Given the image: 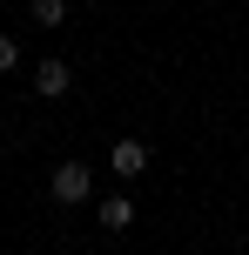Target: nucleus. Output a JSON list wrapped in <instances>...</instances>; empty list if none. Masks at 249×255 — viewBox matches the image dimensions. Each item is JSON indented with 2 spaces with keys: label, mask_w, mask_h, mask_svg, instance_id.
I'll list each match as a JSON object with an SVG mask.
<instances>
[{
  "label": "nucleus",
  "mask_w": 249,
  "mask_h": 255,
  "mask_svg": "<svg viewBox=\"0 0 249 255\" xmlns=\"http://www.w3.org/2000/svg\"><path fill=\"white\" fill-rule=\"evenodd\" d=\"M128 222H135V202H128V195H108V202H101V229H108V235H121Z\"/></svg>",
  "instance_id": "4"
},
{
  "label": "nucleus",
  "mask_w": 249,
  "mask_h": 255,
  "mask_svg": "<svg viewBox=\"0 0 249 255\" xmlns=\"http://www.w3.org/2000/svg\"><path fill=\"white\" fill-rule=\"evenodd\" d=\"M34 20L40 27H61L67 20V0H34Z\"/></svg>",
  "instance_id": "5"
},
{
  "label": "nucleus",
  "mask_w": 249,
  "mask_h": 255,
  "mask_svg": "<svg viewBox=\"0 0 249 255\" xmlns=\"http://www.w3.org/2000/svg\"><path fill=\"white\" fill-rule=\"evenodd\" d=\"M67 88H74V74H67V61H54V54H47V61L34 67V94H47V101H61Z\"/></svg>",
  "instance_id": "2"
},
{
  "label": "nucleus",
  "mask_w": 249,
  "mask_h": 255,
  "mask_svg": "<svg viewBox=\"0 0 249 255\" xmlns=\"http://www.w3.org/2000/svg\"><path fill=\"white\" fill-rule=\"evenodd\" d=\"M7 67H20V47H13L7 34H0V74H7Z\"/></svg>",
  "instance_id": "6"
},
{
  "label": "nucleus",
  "mask_w": 249,
  "mask_h": 255,
  "mask_svg": "<svg viewBox=\"0 0 249 255\" xmlns=\"http://www.w3.org/2000/svg\"><path fill=\"white\" fill-rule=\"evenodd\" d=\"M88 188H94V175H88V161H61V168H54V181H47V195H54V208H74V202H88Z\"/></svg>",
  "instance_id": "1"
},
{
  "label": "nucleus",
  "mask_w": 249,
  "mask_h": 255,
  "mask_svg": "<svg viewBox=\"0 0 249 255\" xmlns=\"http://www.w3.org/2000/svg\"><path fill=\"white\" fill-rule=\"evenodd\" d=\"M108 168H115L121 181H135L148 168V148H142V141H115V148H108Z\"/></svg>",
  "instance_id": "3"
}]
</instances>
